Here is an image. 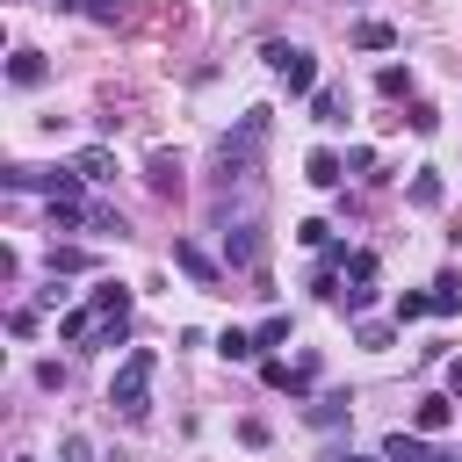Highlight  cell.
I'll list each match as a JSON object with an SVG mask.
<instances>
[{
	"mask_svg": "<svg viewBox=\"0 0 462 462\" xmlns=\"http://www.w3.org/2000/svg\"><path fill=\"white\" fill-rule=\"evenodd\" d=\"M267 108H245V123L217 144V188L231 195V188H253V166H260V152H267Z\"/></svg>",
	"mask_w": 462,
	"mask_h": 462,
	"instance_id": "1",
	"label": "cell"
},
{
	"mask_svg": "<svg viewBox=\"0 0 462 462\" xmlns=\"http://www.w3.org/2000/svg\"><path fill=\"white\" fill-rule=\"evenodd\" d=\"M152 375H159V354H152V346H130V354H123V368H116V383H108V404H116L123 419H144Z\"/></svg>",
	"mask_w": 462,
	"mask_h": 462,
	"instance_id": "2",
	"label": "cell"
},
{
	"mask_svg": "<svg viewBox=\"0 0 462 462\" xmlns=\"http://www.w3.org/2000/svg\"><path fill=\"white\" fill-rule=\"evenodd\" d=\"M260 58H267V72H274L289 94H318V58H310L303 43H282V36H274V43H260Z\"/></svg>",
	"mask_w": 462,
	"mask_h": 462,
	"instance_id": "3",
	"label": "cell"
},
{
	"mask_svg": "<svg viewBox=\"0 0 462 462\" xmlns=\"http://www.w3.org/2000/svg\"><path fill=\"white\" fill-rule=\"evenodd\" d=\"M260 253H267V238H260V217H238V224H224V267H231V274L260 267Z\"/></svg>",
	"mask_w": 462,
	"mask_h": 462,
	"instance_id": "4",
	"label": "cell"
},
{
	"mask_svg": "<svg viewBox=\"0 0 462 462\" xmlns=\"http://www.w3.org/2000/svg\"><path fill=\"white\" fill-rule=\"evenodd\" d=\"M173 267H180V274H188L195 289H217V296H231V289H224V274H231V267H217V260H209L202 245H188V238H173Z\"/></svg>",
	"mask_w": 462,
	"mask_h": 462,
	"instance_id": "5",
	"label": "cell"
},
{
	"mask_svg": "<svg viewBox=\"0 0 462 462\" xmlns=\"http://www.w3.org/2000/svg\"><path fill=\"white\" fill-rule=\"evenodd\" d=\"M383 455H390V462H448L440 448H426V433H404V426L383 440Z\"/></svg>",
	"mask_w": 462,
	"mask_h": 462,
	"instance_id": "6",
	"label": "cell"
},
{
	"mask_svg": "<svg viewBox=\"0 0 462 462\" xmlns=\"http://www.w3.org/2000/svg\"><path fill=\"white\" fill-rule=\"evenodd\" d=\"M144 188H152V195H180V159H173V152H152V159H144Z\"/></svg>",
	"mask_w": 462,
	"mask_h": 462,
	"instance_id": "7",
	"label": "cell"
},
{
	"mask_svg": "<svg viewBox=\"0 0 462 462\" xmlns=\"http://www.w3.org/2000/svg\"><path fill=\"white\" fill-rule=\"evenodd\" d=\"M303 180H310V188H339V180H346V159H339V152H310V159H303Z\"/></svg>",
	"mask_w": 462,
	"mask_h": 462,
	"instance_id": "8",
	"label": "cell"
},
{
	"mask_svg": "<svg viewBox=\"0 0 462 462\" xmlns=\"http://www.w3.org/2000/svg\"><path fill=\"white\" fill-rule=\"evenodd\" d=\"M87 303H94V318H130V289L123 282H94Z\"/></svg>",
	"mask_w": 462,
	"mask_h": 462,
	"instance_id": "9",
	"label": "cell"
},
{
	"mask_svg": "<svg viewBox=\"0 0 462 462\" xmlns=\"http://www.w3.org/2000/svg\"><path fill=\"white\" fill-rule=\"evenodd\" d=\"M72 173H79V180H94V188H101V180H116V159H108V144H87V152L72 159Z\"/></svg>",
	"mask_w": 462,
	"mask_h": 462,
	"instance_id": "10",
	"label": "cell"
},
{
	"mask_svg": "<svg viewBox=\"0 0 462 462\" xmlns=\"http://www.w3.org/2000/svg\"><path fill=\"white\" fill-rule=\"evenodd\" d=\"M7 79H14V87H43V79H51V65H43L36 51H14V58H7Z\"/></svg>",
	"mask_w": 462,
	"mask_h": 462,
	"instance_id": "11",
	"label": "cell"
},
{
	"mask_svg": "<svg viewBox=\"0 0 462 462\" xmlns=\"http://www.w3.org/2000/svg\"><path fill=\"white\" fill-rule=\"evenodd\" d=\"M94 325H101V318H94V303H87V310H65V318H58V339H65V346H87V339H94Z\"/></svg>",
	"mask_w": 462,
	"mask_h": 462,
	"instance_id": "12",
	"label": "cell"
},
{
	"mask_svg": "<svg viewBox=\"0 0 462 462\" xmlns=\"http://www.w3.org/2000/svg\"><path fill=\"white\" fill-rule=\"evenodd\" d=\"M448 419H455V397H419V411H411V426H419V433H440Z\"/></svg>",
	"mask_w": 462,
	"mask_h": 462,
	"instance_id": "13",
	"label": "cell"
},
{
	"mask_svg": "<svg viewBox=\"0 0 462 462\" xmlns=\"http://www.w3.org/2000/svg\"><path fill=\"white\" fill-rule=\"evenodd\" d=\"M375 94L383 101H411V65H383L375 72Z\"/></svg>",
	"mask_w": 462,
	"mask_h": 462,
	"instance_id": "14",
	"label": "cell"
},
{
	"mask_svg": "<svg viewBox=\"0 0 462 462\" xmlns=\"http://www.w3.org/2000/svg\"><path fill=\"white\" fill-rule=\"evenodd\" d=\"M440 195H448V188H440V173H433V166H419V173H411V209H440Z\"/></svg>",
	"mask_w": 462,
	"mask_h": 462,
	"instance_id": "15",
	"label": "cell"
},
{
	"mask_svg": "<svg viewBox=\"0 0 462 462\" xmlns=\"http://www.w3.org/2000/svg\"><path fill=\"white\" fill-rule=\"evenodd\" d=\"M310 116H318V123H346V94H339V87H318V94H310Z\"/></svg>",
	"mask_w": 462,
	"mask_h": 462,
	"instance_id": "16",
	"label": "cell"
},
{
	"mask_svg": "<svg viewBox=\"0 0 462 462\" xmlns=\"http://www.w3.org/2000/svg\"><path fill=\"white\" fill-rule=\"evenodd\" d=\"M346 411H354V397H346V390H332V397H318V404H310V426H339Z\"/></svg>",
	"mask_w": 462,
	"mask_h": 462,
	"instance_id": "17",
	"label": "cell"
},
{
	"mask_svg": "<svg viewBox=\"0 0 462 462\" xmlns=\"http://www.w3.org/2000/svg\"><path fill=\"white\" fill-rule=\"evenodd\" d=\"M354 43H361V51H390L397 29H390V22H354Z\"/></svg>",
	"mask_w": 462,
	"mask_h": 462,
	"instance_id": "18",
	"label": "cell"
},
{
	"mask_svg": "<svg viewBox=\"0 0 462 462\" xmlns=\"http://www.w3.org/2000/svg\"><path fill=\"white\" fill-rule=\"evenodd\" d=\"M43 267H51V274H87L94 260H87L79 245H51V260H43Z\"/></svg>",
	"mask_w": 462,
	"mask_h": 462,
	"instance_id": "19",
	"label": "cell"
},
{
	"mask_svg": "<svg viewBox=\"0 0 462 462\" xmlns=\"http://www.w3.org/2000/svg\"><path fill=\"white\" fill-rule=\"evenodd\" d=\"M455 310H462V282L440 274V282H433V318H455Z\"/></svg>",
	"mask_w": 462,
	"mask_h": 462,
	"instance_id": "20",
	"label": "cell"
},
{
	"mask_svg": "<svg viewBox=\"0 0 462 462\" xmlns=\"http://www.w3.org/2000/svg\"><path fill=\"white\" fill-rule=\"evenodd\" d=\"M217 354H224V361H253V354H260V339H253V332H238V325H231V332H224V339H217Z\"/></svg>",
	"mask_w": 462,
	"mask_h": 462,
	"instance_id": "21",
	"label": "cell"
},
{
	"mask_svg": "<svg viewBox=\"0 0 462 462\" xmlns=\"http://www.w3.org/2000/svg\"><path fill=\"white\" fill-rule=\"evenodd\" d=\"M397 123H411L419 137H433V130H440V108H433V101H411V108H404Z\"/></svg>",
	"mask_w": 462,
	"mask_h": 462,
	"instance_id": "22",
	"label": "cell"
},
{
	"mask_svg": "<svg viewBox=\"0 0 462 462\" xmlns=\"http://www.w3.org/2000/svg\"><path fill=\"white\" fill-rule=\"evenodd\" d=\"M433 310V289H404L397 296V325H411V318H426Z\"/></svg>",
	"mask_w": 462,
	"mask_h": 462,
	"instance_id": "23",
	"label": "cell"
},
{
	"mask_svg": "<svg viewBox=\"0 0 462 462\" xmlns=\"http://www.w3.org/2000/svg\"><path fill=\"white\" fill-rule=\"evenodd\" d=\"M296 238H303L310 253H325V245H332V224H325V217H310V224H296Z\"/></svg>",
	"mask_w": 462,
	"mask_h": 462,
	"instance_id": "24",
	"label": "cell"
},
{
	"mask_svg": "<svg viewBox=\"0 0 462 462\" xmlns=\"http://www.w3.org/2000/svg\"><path fill=\"white\" fill-rule=\"evenodd\" d=\"M253 339H260V346H282V339H289V310H274V318H260V332H253Z\"/></svg>",
	"mask_w": 462,
	"mask_h": 462,
	"instance_id": "25",
	"label": "cell"
},
{
	"mask_svg": "<svg viewBox=\"0 0 462 462\" xmlns=\"http://www.w3.org/2000/svg\"><path fill=\"white\" fill-rule=\"evenodd\" d=\"M79 14H87V22H101V29H116V22H123V0H87Z\"/></svg>",
	"mask_w": 462,
	"mask_h": 462,
	"instance_id": "26",
	"label": "cell"
},
{
	"mask_svg": "<svg viewBox=\"0 0 462 462\" xmlns=\"http://www.w3.org/2000/svg\"><path fill=\"white\" fill-rule=\"evenodd\" d=\"M339 303H346V310H354V318H361V310H368V303H375V282H354V289H346V296H339Z\"/></svg>",
	"mask_w": 462,
	"mask_h": 462,
	"instance_id": "27",
	"label": "cell"
},
{
	"mask_svg": "<svg viewBox=\"0 0 462 462\" xmlns=\"http://www.w3.org/2000/svg\"><path fill=\"white\" fill-rule=\"evenodd\" d=\"M123 332H130V318H101V325H94V339H101V346H123Z\"/></svg>",
	"mask_w": 462,
	"mask_h": 462,
	"instance_id": "28",
	"label": "cell"
},
{
	"mask_svg": "<svg viewBox=\"0 0 462 462\" xmlns=\"http://www.w3.org/2000/svg\"><path fill=\"white\" fill-rule=\"evenodd\" d=\"M354 339H361V346H390L397 332H390V325H354Z\"/></svg>",
	"mask_w": 462,
	"mask_h": 462,
	"instance_id": "29",
	"label": "cell"
},
{
	"mask_svg": "<svg viewBox=\"0 0 462 462\" xmlns=\"http://www.w3.org/2000/svg\"><path fill=\"white\" fill-rule=\"evenodd\" d=\"M260 383L267 390H289V361H260Z\"/></svg>",
	"mask_w": 462,
	"mask_h": 462,
	"instance_id": "30",
	"label": "cell"
},
{
	"mask_svg": "<svg viewBox=\"0 0 462 462\" xmlns=\"http://www.w3.org/2000/svg\"><path fill=\"white\" fill-rule=\"evenodd\" d=\"M58 462H87V440H79V433H72V440H65V448H58Z\"/></svg>",
	"mask_w": 462,
	"mask_h": 462,
	"instance_id": "31",
	"label": "cell"
},
{
	"mask_svg": "<svg viewBox=\"0 0 462 462\" xmlns=\"http://www.w3.org/2000/svg\"><path fill=\"white\" fill-rule=\"evenodd\" d=\"M325 462H390V455H346V448H332Z\"/></svg>",
	"mask_w": 462,
	"mask_h": 462,
	"instance_id": "32",
	"label": "cell"
},
{
	"mask_svg": "<svg viewBox=\"0 0 462 462\" xmlns=\"http://www.w3.org/2000/svg\"><path fill=\"white\" fill-rule=\"evenodd\" d=\"M448 383H455V397H462V361H448Z\"/></svg>",
	"mask_w": 462,
	"mask_h": 462,
	"instance_id": "33",
	"label": "cell"
},
{
	"mask_svg": "<svg viewBox=\"0 0 462 462\" xmlns=\"http://www.w3.org/2000/svg\"><path fill=\"white\" fill-rule=\"evenodd\" d=\"M51 7H58V14H79V7H87V0H51Z\"/></svg>",
	"mask_w": 462,
	"mask_h": 462,
	"instance_id": "34",
	"label": "cell"
}]
</instances>
